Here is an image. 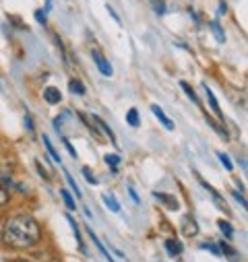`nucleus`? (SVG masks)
Segmentation results:
<instances>
[{"label": "nucleus", "mask_w": 248, "mask_h": 262, "mask_svg": "<svg viewBox=\"0 0 248 262\" xmlns=\"http://www.w3.org/2000/svg\"><path fill=\"white\" fill-rule=\"evenodd\" d=\"M221 252H228V254H234V250H232V248H230L228 244H223V242H221Z\"/></svg>", "instance_id": "2f4dec72"}, {"label": "nucleus", "mask_w": 248, "mask_h": 262, "mask_svg": "<svg viewBox=\"0 0 248 262\" xmlns=\"http://www.w3.org/2000/svg\"><path fill=\"white\" fill-rule=\"evenodd\" d=\"M219 229H221V231H223L228 237H232V235H234V229H232V225H230V223H225V221H219Z\"/></svg>", "instance_id": "6ab92c4d"}, {"label": "nucleus", "mask_w": 248, "mask_h": 262, "mask_svg": "<svg viewBox=\"0 0 248 262\" xmlns=\"http://www.w3.org/2000/svg\"><path fill=\"white\" fill-rule=\"evenodd\" d=\"M67 180H69V186H71V188L75 190V194H77V196H81V190H79V186L75 184V180L71 178V173H69V171H67Z\"/></svg>", "instance_id": "5701e85b"}, {"label": "nucleus", "mask_w": 248, "mask_h": 262, "mask_svg": "<svg viewBox=\"0 0 248 262\" xmlns=\"http://www.w3.org/2000/svg\"><path fill=\"white\" fill-rule=\"evenodd\" d=\"M166 250H168L170 256H178V254L182 252V246H180L178 242H174V239H168V242H166Z\"/></svg>", "instance_id": "ddd939ff"}, {"label": "nucleus", "mask_w": 248, "mask_h": 262, "mask_svg": "<svg viewBox=\"0 0 248 262\" xmlns=\"http://www.w3.org/2000/svg\"><path fill=\"white\" fill-rule=\"evenodd\" d=\"M127 122H129L133 128H137V126L141 124V120H139V112H137L135 107H131V110H129V114H127Z\"/></svg>", "instance_id": "4468645a"}, {"label": "nucleus", "mask_w": 248, "mask_h": 262, "mask_svg": "<svg viewBox=\"0 0 248 262\" xmlns=\"http://www.w3.org/2000/svg\"><path fill=\"white\" fill-rule=\"evenodd\" d=\"M153 196H155V199H157V201L166 203V205H168L170 209H178V201H176V199H172V196H170V194H163V192H155Z\"/></svg>", "instance_id": "423d86ee"}, {"label": "nucleus", "mask_w": 248, "mask_h": 262, "mask_svg": "<svg viewBox=\"0 0 248 262\" xmlns=\"http://www.w3.org/2000/svg\"><path fill=\"white\" fill-rule=\"evenodd\" d=\"M234 196H236V201H238V203H240L242 207H246V201H244V196H240V192H236Z\"/></svg>", "instance_id": "c756f323"}, {"label": "nucleus", "mask_w": 248, "mask_h": 262, "mask_svg": "<svg viewBox=\"0 0 248 262\" xmlns=\"http://www.w3.org/2000/svg\"><path fill=\"white\" fill-rule=\"evenodd\" d=\"M180 87L184 89V93H186V95H189V99H191V101H195V103H199V97L195 95V91L191 89V85H189V83H186V81H182V83H180Z\"/></svg>", "instance_id": "2eb2a0df"}, {"label": "nucleus", "mask_w": 248, "mask_h": 262, "mask_svg": "<svg viewBox=\"0 0 248 262\" xmlns=\"http://www.w3.org/2000/svg\"><path fill=\"white\" fill-rule=\"evenodd\" d=\"M106 163H108L112 169H116L118 163H120V157H118V155H106Z\"/></svg>", "instance_id": "a211bd4d"}, {"label": "nucleus", "mask_w": 248, "mask_h": 262, "mask_svg": "<svg viewBox=\"0 0 248 262\" xmlns=\"http://www.w3.org/2000/svg\"><path fill=\"white\" fill-rule=\"evenodd\" d=\"M25 124H27V130H29V133H33V122H31L29 116H25Z\"/></svg>", "instance_id": "c85d7f7f"}, {"label": "nucleus", "mask_w": 248, "mask_h": 262, "mask_svg": "<svg viewBox=\"0 0 248 262\" xmlns=\"http://www.w3.org/2000/svg\"><path fill=\"white\" fill-rule=\"evenodd\" d=\"M151 112L155 114V118H157V120H159V122H161V124H163L166 128L174 130V122H172V120H170V118H168V116L163 114V110H161L159 105H151Z\"/></svg>", "instance_id": "20e7f679"}, {"label": "nucleus", "mask_w": 248, "mask_h": 262, "mask_svg": "<svg viewBox=\"0 0 248 262\" xmlns=\"http://www.w3.org/2000/svg\"><path fill=\"white\" fill-rule=\"evenodd\" d=\"M182 225H184V229H182V231H184V235L193 237V235H197V233H199V229H197V223H195L193 219H189V217L184 219V223H182Z\"/></svg>", "instance_id": "39448f33"}, {"label": "nucleus", "mask_w": 248, "mask_h": 262, "mask_svg": "<svg viewBox=\"0 0 248 262\" xmlns=\"http://www.w3.org/2000/svg\"><path fill=\"white\" fill-rule=\"evenodd\" d=\"M205 93H207V99H209V103H211V107H213V112L217 114V118L219 120H223V114H221V110H219V103H217V99L213 97V93H211V89L205 85Z\"/></svg>", "instance_id": "1a4fd4ad"}, {"label": "nucleus", "mask_w": 248, "mask_h": 262, "mask_svg": "<svg viewBox=\"0 0 248 262\" xmlns=\"http://www.w3.org/2000/svg\"><path fill=\"white\" fill-rule=\"evenodd\" d=\"M69 89H71L73 93H79V95H85V87H83V85H81L79 81H75V79H73V81L69 83Z\"/></svg>", "instance_id": "dca6fc26"}, {"label": "nucleus", "mask_w": 248, "mask_h": 262, "mask_svg": "<svg viewBox=\"0 0 248 262\" xmlns=\"http://www.w3.org/2000/svg\"><path fill=\"white\" fill-rule=\"evenodd\" d=\"M44 99H46L50 105H56V103H60L62 95H60L58 87H46V89H44Z\"/></svg>", "instance_id": "7ed1b4c3"}, {"label": "nucleus", "mask_w": 248, "mask_h": 262, "mask_svg": "<svg viewBox=\"0 0 248 262\" xmlns=\"http://www.w3.org/2000/svg\"><path fill=\"white\" fill-rule=\"evenodd\" d=\"M15 262H25V260H15Z\"/></svg>", "instance_id": "473e14b6"}, {"label": "nucleus", "mask_w": 248, "mask_h": 262, "mask_svg": "<svg viewBox=\"0 0 248 262\" xmlns=\"http://www.w3.org/2000/svg\"><path fill=\"white\" fill-rule=\"evenodd\" d=\"M211 29H213V33H215L217 41H225V35L221 33V27H219V23H211Z\"/></svg>", "instance_id": "f3484780"}, {"label": "nucleus", "mask_w": 248, "mask_h": 262, "mask_svg": "<svg viewBox=\"0 0 248 262\" xmlns=\"http://www.w3.org/2000/svg\"><path fill=\"white\" fill-rule=\"evenodd\" d=\"M91 58L95 60V64H97V69H99V73H101V75L112 77V73H114V71H112V64H110V62H108L99 52H95V50H93V52H91Z\"/></svg>", "instance_id": "f03ea898"}, {"label": "nucleus", "mask_w": 248, "mask_h": 262, "mask_svg": "<svg viewBox=\"0 0 248 262\" xmlns=\"http://www.w3.org/2000/svg\"><path fill=\"white\" fill-rule=\"evenodd\" d=\"M106 9H108V13H110V15H112V19H114V21H116V23H120V17H118V15H116V11H114V9H112V7H110V5H106Z\"/></svg>", "instance_id": "a878e982"}, {"label": "nucleus", "mask_w": 248, "mask_h": 262, "mask_svg": "<svg viewBox=\"0 0 248 262\" xmlns=\"http://www.w3.org/2000/svg\"><path fill=\"white\" fill-rule=\"evenodd\" d=\"M60 196H62V201H65L67 209H71V211H75V209H77V205H75V199L71 196V192H69V190H60Z\"/></svg>", "instance_id": "f8f14e48"}, {"label": "nucleus", "mask_w": 248, "mask_h": 262, "mask_svg": "<svg viewBox=\"0 0 248 262\" xmlns=\"http://www.w3.org/2000/svg\"><path fill=\"white\" fill-rule=\"evenodd\" d=\"M104 205H106L112 213H120V205H118V201L114 199V194H104Z\"/></svg>", "instance_id": "0eeeda50"}, {"label": "nucleus", "mask_w": 248, "mask_h": 262, "mask_svg": "<svg viewBox=\"0 0 248 262\" xmlns=\"http://www.w3.org/2000/svg\"><path fill=\"white\" fill-rule=\"evenodd\" d=\"M91 118L95 120V124H97V126H99V128L104 130V133L108 135V139H110L112 143H116V137H114V133H112V128H110V126H108V124H106V122H104V120H101L99 116H91Z\"/></svg>", "instance_id": "6e6552de"}, {"label": "nucleus", "mask_w": 248, "mask_h": 262, "mask_svg": "<svg viewBox=\"0 0 248 262\" xmlns=\"http://www.w3.org/2000/svg\"><path fill=\"white\" fill-rule=\"evenodd\" d=\"M65 145H67V149H69V153H71V155H73V157H77V151H75V149H73V145H71V143H69V141H67V139H65Z\"/></svg>", "instance_id": "cd10ccee"}, {"label": "nucleus", "mask_w": 248, "mask_h": 262, "mask_svg": "<svg viewBox=\"0 0 248 262\" xmlns=\"http://www.w3.org/2000/svg\"><path fill=\"white\" fill-rule=\"evenodd\" d=\"M87 233H89V237H91V239H93V244H95V246H97V250H99V252H101V254H104V256H106V258H108V262H114V260H112V256H110V254H108V250H106V248H104V246H101V242H99V239H97V235H95V233H93V231H91V229H87Z\"/></svg>", "instance_id": "9b49d317"}, {"label": "nucleus", "mask_w": 248, "mask_h": 262, "mask_svg": "<svg viewBox=\"0 0 248 262\" xmlns=\"http://www.w3.org/2000/svg\"><path fill=\"white\" fill-rule=\"evenodd\" d=\"M83 176L87 178V182H89V184H97V180H95V176L89 171V167H83Z\"/></svg>", "instance_id": "4be33fe9"}, {"label": "nucleus", "mask_w": 248, "mask_h": 262, "mask_svg": "<svg viewBox=\"0 0 248 262\" xmlns=\"http://www.w3.org/2000/svg\"><path fill=\"white\" fill-rule=\"evenodd\" d=\"M217 157H219V161L223 163V167H225V169H232V167H234V165H232V161H230V157H228L225 153H217Z\"/></svg>", "instance_id": "aec40b11"}, {"label": "nucleus", "mask_w": 248, "mask_h": 262, "mask_svg": "<svg viewBox=\"0 0 248 262\" xmlns=\"http://www.w3.org/2000/svg\"><path fill=\"white\" fill-rule=\"evenodd\" d=\"M0 89H3V83H0Z\"/></svg>", "instance_id": "72a5a7b5"}, {"label": "nucleus", "mask_w": 248, "mask_h": 262, "mask_svg": "<svg viewBox=\"0 0 248 262\" xmlns=\"http://www.w3.org/2000/svg\"><path fill=\"white\" fill-rule=\"evenodd\" d=\"M35 19H37L42 25H46V11H35Z\"/></svg>", "instance_id": "393cba45"}, {"label": "nucleus", "mask_w": 248, "mask_h": 262, "mask_svg": "<svg viewBox=\"0 0 248 262\" xmlns=\"http://www.w3.org/2000/svg\"><path fill=\"white\" fill-rule=\"evenodd\" d=\"M37 171H39V173H42V176H44V180H50V176H48V173H46V169H44V165H42V163H39V161H37Z\"/></svg>", "instance_id": "bb28decb"}, {"label": "nucleus", "mask_w": 248, "mask_h": 262, "mask_svg": "<svg viewBox=\"0 0 248 262\" xmlns=\"http://www.w3.org/2000/svg\"><path fill=\"white\" fill-rule=\"evenodd\" d=\"M129 194H131V199H133V203H141V199H139V196H137V192H135V188L133 186H129Z\"/></svg>", "instance_id": "b1692460"}, {"label": "nucleus", "mask_w": 248, "mask_h": 262, "mask_svg": "<svg viewBox=\"0 0 248 262\" xmlns=\"http://www.w3.org/2000/svg\"><path fill=\"white\" fill-rule=\"evenodd\" d=\"M44 145H46V151L50 153V157H52V159H54L56 163H62V159H60V155H58V151H56V149L52 147V143H50V139H48L46 135H44Z\"/></svg>", "instance_id": "9d476101"}, {"label": "nucleus", "mask_w": 248, "mask_h": 262, "mask_svg": "<svg viewBox=\"0 0 248 262\" xmlns=\"http://www.w3.org/2000/svg\"><path fill=\"white\" fill-rule=\"evenodd\" d=\"M9 199H11V196H9V192H7L3 186H0V207H3V205H7V203H9Z\"/></svg>", "instance_id": "412c9836"}, {"label": "nucleus", "mask_w": 248, "mask_h": 262, "mask_svg": "<svg viewBox=\"0 0 248 262\" xmlns=\"http://www.w3.org/2000/svg\"><path fill=\"white\" fill-rule=\"evenodd\" d=\"M203 248H205V250H207V248H209V250H211V252H213V254H219V250H217V248H215V246H213V244H203Z\"/></svg>", "instance_id": "7c9ffc66"}, {"label": "nucleus", "mask_w": 248, "mask_h": 262, "mask_svg": "<svg viewBox=\"0 0 248 262\" xmlns=\"http://www.w3.org/2000/svg\"><path fill=\"white\" fill-rule=\"evenodd\" d=\"M39 237H42L39 223L31 215L11 217L3 227V242L7 248H17V250L31 248L39 242Z\"/></svg>", "instance_id": "f257e3e1"}]
</instances>
